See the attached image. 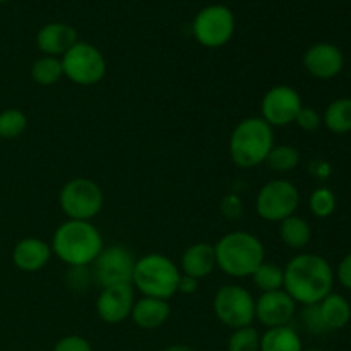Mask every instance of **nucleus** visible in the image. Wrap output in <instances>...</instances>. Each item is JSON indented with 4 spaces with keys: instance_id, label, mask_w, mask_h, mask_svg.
<instances>
[{
    "instance_id": "nucleus-1",
    "label": "nucleus",
    "mask_w": 351,
    "mask_h": 351,
    "mask_svg": "<svg viewBox=\"0 0 351 351\" xmlns=\"http://www.w3.org/2000/svg\"><path fill=\"white\" fill-rule=\"evenodd\" d=\"M283 269V290L302 307L319 304L335 287V271L329 261L319 254H298L288 261Z\"/></svg>"
},
{
    "instance_id": "nucleus-2",
    "label": "nucleus",
    "mask_w": 351,
    "mask_h": 351,
    "mask_svg": "<svg viewBox=\"0 0 351 351\" xmlns=\"http://www.w3.org/2000/svg\"><path fill=\"white\" fill-rule=\"evenodd\" d=\"M51 254L69 267H89L103 250V237L91 221L65 219L51 237Z\"/></svg>"
},
{
    "instance_id": "nucleus-3",
    "label": "nucleus",
    "mask_w": 351,
    "mask_h": 351,
    "mask_svg": "<svg viewBox=\"0 0 351 351\" xmlns=\"http://www.w3.org/2000/svg\"><path fill=\"white\" fill-rule=\"evenodd\" d=\"M216 267L235 280L250 278L266 261L263 242L254 233L237 230L223 235L215 245Z\"/></svg>"
},
{
    "instance_id": "nucleus-4",
    "label": "nucleus",
    "mask_w": 351,
    "mask_h": 351,
    "mask_svg": "<svg viewBox=\"0 0 351 351\" xmlns=\"http://www.w3.org/2000/svg\"><path fill=\"white\" fill-rule=\"evenodd\" d=\"M274 146V129L261 117H247L232 130L228 143L230 158L235 167L250 170L266 161Z\"/></svg>"
},
{
    "instance_id": "nucleus-5",
    "label": "nucleus",
    "mask_w": 351,
    "mask_h": 351,
    "mask_svg": "<svg viewBox=\"0 0 351 351\" xmlns=\"http://www.w3.org/2000/svg\"><path fill=\"white\" fill-rule=\"evenodd\" d=\"M180 267L163 254H146L136 261L132 287L143 297L170 300L178 293Z\"/></svg>"
},
{
    "instance_id": "nucleus-6",
    "label": "nucleus",
    "mask_w": 351,
    "mask_h": 351,
    "mask_svg": "<svg viewBox=\"0 0 351 351\" xmlns=\"http://www.w3.org/2000/svg\"><path fill=\"white\" fill-rule=\"evenodd\" d=\"M58 204L67 219L91 221L101 213L105 194L101 187L91 178L77 177L65 182L58 194Z\"/></svg>"
},
{
    "instance_id": "nucleus-7",
    "label": "nucleus",
    "mask_w": 351,
    "mask_h": 351,
    "mask_svg": "<svg viewBox=\"0 0 351 351\" xmlns=\"http://www.w3.org/2000/svg\"><path fill=\"white\" fill-rule=\"evenodd\" d=\"M64 77L77 86H95L106 75V58L99 48L88 41H77L60 57Z\"/></svg>"
},
{
    "instance_id": "nucleus-8",
    "label": "nucleus",
    "mask_w": 351,
    "mask_h": 351,
    "mask_svg": "<svg viewBox=\"0 0 351 351\" xmlns=\"http://www.w3.org/2000/svg\"><path fill=\"white\" fill-rule=\"evenodd\" d=\"M300 204V192L297 185L285 178H274L259 189L256 197V211L261 219L269 223H281L297 215Z\"/></svg>"
},
{
    "instance_id": "nucleus-9",
    "label": "nucleus",
    "mask_w": 351,
    "mask_h": 351,
    "mask_svg": "<svg viewBox=\"0 0 351 351\" xmlns=\"http://www.w3.org/2000/svg\"><path fill=\"white\" fill-rule=\"evenodd\" d=\"M213 311L216 319L232 331L245 328L256 321V298L240 285H223L213 298Z\"/></svg>"
},
{
    "instance_id": "nucleus-10",
    "label": "nucleus",
    "mask_w": 351,
    "mask_h": 351,
    "mask_svg": "<svg viewBox=\"0 0 351 351\" xmlns=\"http://www.w3.org/2000/svg\"><path fill=\"white\" fill-rule=\"evenodd\" d=\"M195 41L206 48H221L235 34V16L221 3H213L197 12L192 23Z\"/></svg>"
},
{
    "instance_id": "nucleus-11",
    "label": "nucleus",
    "mask_w": 351,
    "mask_h": 351,
    "mask_svg": "<svg viewBox=\"0 0 351 351\" xmlns=\"http://www.w3.org/2000/svg\"><path fill=\"white\" fill-rule=\"evenodd\" d=\"M136 257L125 245L113 243L103 247L101 252L91 264L93 278L98 287H115V285H132Z\"/></svg>"
},
{
    "instance_id": "nucleus-12",
    "label": "nucleus",
    "mask_w": 351,
    "mask_h": 351,
    "mask_svg": "<svg viewBox=\"0 0 351 351\" xmlns=\"http://www.w3.org/2000/svg\"><path fill=\"white\" fill-rule=\"evenodd\" d=\"M304 106L300 93L288 84H278L267 89L261 101V119L271 127H287L295 123Z\"/></svg>"
},
{
    "instance_id": "nucleus-13",
    "label": "nucleus",
    "mask_w": 351,
    "mask_h": 351,
    "mask_svg": "<svg viewBox=\"0 0 351 351\" xmlns=\"http://www.w3.org/2000/svg\"><path fill=\"white\" fill-rule=\"evenodd\" d=\"M304 69L308 75L319 81H329L338 77L345 69V55L341 48L332 43H315L305 50L302 58Z\"/></svg>"
},
{
    "instance_id": "nucleus-14",
    "label": "nucleus",
    "mask_w": 351,
    "mask_h": 351,
    "mask_svg": "<svg viewBox=\"0 0 351 351\" xmlns=\"http://www.w3.org/2000/svg\"><path fill=\"white\" fill-rule=\"evenodd\" d=\"M295 314L297 304L285 290L266 291L256 298V319L267 329L290 326Z\"/></svg>"
},
{
    "instance_id": "nucleus-15",
    "label": "nucleus",
    "mask_w": 351,
    "mask_h": 351,
    "mask_svg": "<svg viewBox=\"0 0 351 351\" xmlns=\"http://www.w3.org/2000/svg\"><path fill=\"white\" fill-rule=\"evenodd\" d=\"M132 285H115L101 288L96 298V314L105 324H120L130 317L134 307Z\"/></svg>"
},
{
    "instance_id": "nucleus-16",
    "label": "nucleus",
    "mask_w": 351,
    "mask_h": 351,
    "mask_svg": "<svg viewBox=\"0 0 351 351\" xmlns=\"http://www.w3.org/2000/svg\"><path fill=\"white\" fill-rule=\"evenodd\" d=\"M51 247L45 240L36 237H27L19 240L12 249L14 266L24 273H38L43 269L51 259Z\"/></svg>"
},
{
    "instance_id": "nucleus-17",
    "label": "nucleus",
    "mask_w": 351,
    "mask_h": 351,
    "mask_svg": "<svg viewBox=\"0 0 351 351\" xmlns=\"http://www.w3.org/2000/svg\"><path fill=\"white\" fill-rule=\"evenodd\" d=\"M77 31L65 23H48L38 31L36 47L48 57L60 58L65 51L77 43Z\"/></svg>"
},
{
    "instance_id": "nucleus-18",
    "label": "nucleus",
    "mask_w": 351,
    "mask_h": 351,
    "mask_svg": "<svg viewBox=\"0 0 351 351\" xmlns=\"http://www.w3.org/2000/svg\"><path fill=\"white\" fill-rule=\"evenodd\" d=\"M216 269L215 245L208 242L192 243L184 250L180 259V273L195 280L211 276Z\"/></svg>"
},
{
    "instance_id": "nucleus-19",
    "label": "nucleus",
    "mask_w": 351,
    "mask_h": 351,
    "mask_svg": "<svg viewBox=\"0 0 351 351\" xmlns=\"http://www.w3.org/2000/svg\"><path fill=\"white\" fill-rule=\"evenodd\" d=\"M171 314V307L168 300H161V298H151L143 297L139 300L134 302L132 312H130V319L134 324L146 331H153V329L161 328L165 322L168 321Z\"/></svg>"
},
{
    "instance_id": "nucleus-20",
    "label": "nucleus",
    "mask_w": 351,
    "mask_h": 351,
    "mask_svg": "<svg viewBox=\"0 0 351 351\" xmlns=\"http://www.w3.org/2000/svg\"><path fill=\"white\" fill-rule=\"evenodd\" d=\"M319 312H321L322 322L329 331H339L345 329L351 321V302L343 295L331 293L317 304Z\"/></svg>"
},
{
    "instance_id": "nucleus-21",
    "label": "nucleus",
    "mask_w": 351,
    "mask_h": 351,
    "mask_svg": "<svg viewBox=\"0 0 351 351\" xmlns=\"http://www.w3.org/2000/svg\"><path fill=\"white\" fill-rule=\"evenodd\" d=\"M259 351H304L302 338L293 326L269 328L261 335Z\"/></svg>"
},
{
    "instance_id": "nucleus-22",
    "label": "nucleus",
    "mask_w": 351,
    "mask_h": 351,
    "mask_svg": "<svg viewBox=\"0 0 351 351\" xmlns=\"http://www.w3.org/2000/svg\"><path fill=\"white\" fill-rule=\"evenodd\" d=\"M278 225H280L278 235H280V240L288 247V249L302 250L308 245V242H311V223L305 218H302V216L293 215L290 216V218L283 219L281 223H278Z\"/></svg>"
},
{
    "instance_id": "nucleus-23",
    "label": "nucleus",
    "mask_w": 351,
    "mask_h": 351,
    "mask_svg": "<svg viewBox=\"0 0 351 351\" xmlns=\"http://www.w3.org/2000/svg\"><path fill=\"white\" fill-rule=\"evenodd\" d=\"M322 123L329 132L336 136H345L351 132V98L343 96V98L335 99L326 106L322 113Z\"/></svg>"
},
{
    "instance_id": "nucleus-24",
    "label": "nucleus",
    "mask_w": 351,
    "mask_h": 351,
    "mask_svg": "<svg viewBox=\"0 0 351 351\" xmlns=\"http://www.w3.org/2000/svg\"><path fill=\"white\" fill-rule=\"evenodd\" d=\"M64 77L62 60L58 57H48L43 55L31 65V79L38 86H53Z\"/></svg>"
},
{
    "instance_id": "nucleus-25",
    "label": "nucleus",
    "mask_w": 351,
    "mask_h": 351,
    "mask_svg": "<svg viewBox=\"0 0 351 351\" xmlns=\"http://www.w3.org/2000/svg\"><path fill=\"white\" fill-rule=\"evenodd\" d=\"M264 163L276 173H288L300 165V153L291 144H274Z\"/></svg>"
},
{
    "instance_id": "nucleus-26",
    "label": "nucleus",
    "mask_w": 351,
    "mask_h": 351,
    "mask_svg": "<svg viewBox=\"0 0 351 351\" xmlns=\"http://www.w3.org/2000/svg\"><path fill=\"white\" fill-rule=\"evenodd\" d=\"M250 278H252L254 285H256L263 293H266V291L283 290L285 269L280 264L264 261V263L254 271V274Z\"/></svg>"
},
{
    "instance_id": "nucleus-27",
    "label": "nucleus",
    "mask_w": 351,
    "mask_h": 351,
    "mask_svg": "<svg viewBox=\"0 0 351 351\" xmlns=\"http://www.w3.org/2000/svg\"><path fill=\"white\" fill-rule=\"evenodd\" d=\"M27 129L26 113L19 108H7L0 112V139H17Z\"/></svg>"
},
{
    "instance_id": "nucleus-28",
    "label": "nucleus",
    "mask_w": 351,
    "mask_h": 351,
    "mask_svg": "<svg viewBox=\"0 0 351 351\" xmlns=\"http://www.w3.org/2000/svg\"><path fill=\"white\" fill-rule=\"evenodd\" d=\"M261 332L254 326L233 329L226 341L228 351H259Z\"/></svg>"
},
{
    "instance_id": "nucleus-29",
    "label": "nucleus",
    "mask_w": 351,
    "mask_h": 351,
    "mask_svg": "<svg viewBox=\"0 0 351 351\" xmlns=\"http://www.w3.org/2000/svg\"><path fill=\"white\" fill-rule=\"evenodd\" d=\"M336 206H338V201H336L335 192L329 187H317L308 197V209L315 218H329L336 211Z\"/></svg>"
},
{
    "instance_id": "nucleus-30",
    "label": "nucleus",
    "mask_w": 351,
    "mask_h": 351,
    "mask_svg": "<svg viewBox=\"0 0 351 351\" xmlns=\"http://www.w3.org/2000/svg\"><path fill=\"white\" fill-rule=\"evenodd\" d=\"M65 287L69 288L74 293H86L89 291L91 285L95 283V278H93L91 266L89 267H69V271L65 273Z\"/></svg>"
},
{
    "instance_id": "nucleus-31",
    "label": "nucleus",
    "mask_w": 351,
    "mask_h": 351,
    "mask_svg": "<svg viewBox=\"0 0 351 351\" xmlns=\"http://www.w3.org/2000/svg\"><path fill=\"white\" fill-rule=\"evenodd\" d=\"M300 321H302V326H304L305 331L311 332V335L319 336V335H326V332H328L324 322H322L321 312H319L317 304L307 305V307L302 308Z\"/></svg>"
},
{
    "instance_id": "nucleus-32",
    "label": "nucleus",
    "mask_w": 351,
    "mask_h": 351,
    "mask_svg": "<svg viewBox=\"0 0 351 351\" xmlns=\"http://www.w3.org/2000/svg\"><path fill=\"white\" fill-rule=\"evenodd\" d=\"M295 123L305 132H315L322 125V115L312 106H302L297 119H295Z\"/></svg>"
},
{
    "instance_id": "nucleus-33",
    "label": "nucleus",
    "mask_w": 351,
    "mask_h": 351,
    "mask_svg": "<svg viewBox=\"0 0 351 351\" xmlns=\"http://www.w3.org/2000/svg\"><path fill=\"white\" fill-rule=\"evenodd\" d=\"M51 351H93V346L84 336L69 335L58 339Z\"/></svg>"
},
{
    "instance_id": "nucleus-34",
    "label": "nucleus",
    "mask_w": 351,
    "mask_h": 351,
    "mask_svg": "<svg viewBox=\"0 0 351 351\" xmlns=\"http://www.w3.org/2000/svg\"><path fill=\"white\" fill-rule=\"evenodd\" d=\"M335 280H338L345 290L351 291V252L339 261L335 271Z\"/></svg>"
},
{
    "instance_id": "nucleus-35",
    "label": "nucleus",
    "mask_w": 351,
    "mask_h": 351,
    "mask_svg": "<svg viewBox=\"0 0 351 351\" xmlns=\"http://www.w3.org/2000/svg\"><path fill=\"white\" fill-rule=\"evenodd\" d=\"M221 211L228 219H239L240 215H242V201H240L239 195H226L221 202Z\"/></svg>"
},
{
    "instance_id": "nucleus-36",
    "label": "nucleus",
    "mask_w": 351,
    "mask_h": 351,
    "mask_svg": "<svg viewBox=\"0 0 351 351\" xmlns=\"http://www.w3.org/2000/svg\"><path fill=\"white\" fill-rule=\"evenodd\" d=\"M199 280L195 278L187 276V274H180V280H178V293L184 295H192L197 291Z\"/></svg>"
},
{
    "instance_id": "nucleus-37",
    "label": "nucleus",
    "mask_w": 351,
    "mask_h": 351,
    "mask_svg": "<svg viewBox=\"0 0 351 351\" xmlns=\"http://www.w3.org/2000/svg\"><path fill=\"white\" fill-rule=\"evenodd\" d=\"M311 171L315 175V177L321 178V180H326V178H329V175H331L332 168H331V165H329L328 161H324V160L312 161Z\"/></svg>"
},
{
    "instance_id": "nucleus-38",
    "label": "nucleus",
    "mask_w": 351,
    "mask_h": 351,
    "mask_svg": "<svg viewBox=\"0 0 351 351\" xmlns=\"http://www.w3.org/2000/svg\"><path fill=\"white\" fill-rule=\"evenodd\" d=\"M161 351H195V350L191 348V346H187V345H170Z\"/></svg>"
},
{
    "instance_id": "nucleus-39",
    "label": "nucleus",
    "mask_w": 351,
    "mask_h": 351,
    "mask_svg": "<svg viewBox=\"0 0 351 351\" xmlns=\"http://www.w3.org/2000/svg\"><path fill=\"white\" fill-rule=\"evenodd\" d=\"M304 351H326V350H319V348H312V350H304Z\"/></svg>"
},
{
    "instance_id": "nucleus-40",
    "label": "nucleus",
    "mask_w": 351,
    "mask_h": 351,
    "mask_svg": "<svg viewBox=\"0 0 351 351\" xmlns=\"http://www.w3.org/2000/svg\"><path fill=\"white\" fill-rule=\"evenodd\" d=\"M3 2H9V0H0V3H3Z\"/></svg>"
},
{
    "instance_id": "nucleus-41",
    "label": "nucleus",
    "mask_w": 351,
    "mask_h": 351,
    "mask_svg": "<svg viewBox=\"0 0 351 351\" xmlns=\"http://www.w3.org/2000/svg\"><path fill=\"white\" fill-rule=\"evenodd\" d=\"M350 302H351V300H350Z\"/></svg>"
}]
</instances>
